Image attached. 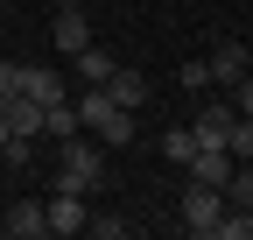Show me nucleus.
I'll use <instances>...</instances> for the list:
<instances>
[{"label":"nucleus","mask_w":253,"mask_h":240,"mask_svg":"<svg viewBox=\"0 0 253 240\" xmlns=\"http://www.w3.org/2000/svg\"><path fill=\"white\" fill-rule=\"evenodd\" d=\"M78 113H84V134H99L106 148H126V141H134V134H141V120H134V113H126V106H113V99L99 92V85H91V92L78 99Z\"/></svg>","instance_id":"1"},{"label":"nucleus","mask_w":253,"mask_h":240,"mask_svg":"<svg viewBox=\"0 0 253 240\" xmlns=\"http://www.w3.org/2000/svg\"><path fill=\"white\" fill-rule=\"evenodd\" d=\"M106 184V163H99V148H91L84 134H71L63 141V170H56V191H78V198H91Z\"/></svg>","instance_id":"2"},{"label":"nucleus","mask_w":253,"mask_h":240,"mask_svg":"<svg viewBox=\"0 0 253 240\" xmlns=\"http://www.w3.org/2000/svg\"><path fill=\"white\" fill-rule=\"evenodd\" d=\"M176 212H183V233H197V240H218V219H225V191H211V184H190Z\"/></svg>","instance_id":"3"},{"label":"nucleus","mask_w":253,"mask_h":240,"mask_svg":"<svg viewBox=\"0 0 253 240\" xmlns=\"http://www.w3.org/2000/svg\"><path fill=\"white\" fill-rule=\"evenodd\" d=\"M49 43H56L63 57H78L84 43H99V36H91V14H84V0H56V21H49Z\"/></svg>","instance_id":"4"},{"label":"nucleus","mask_w":253,"mask_h":240,"mask_svg":"<svg viewBox=\"0 0 253 240\" xmlns=\"http://www.w3.org/2000/svg\"><path fill=\"white\" fill-rule=\"evenodd\" d=\"M183 170H190V184H211V191H225V177H232V156H225V141H197V156H190Z\"/></svg>","instance_id":"5"},{"label":"nucleus","mask_w":253,"mask_h":240,"mask_svg":"<svg viewBox=\"0 0 253 240\" xmlns=\"http://www.w3.org/2000/svg\"><path fill=\"white\" fill-rule=\"evenodd\" d=\"M204 64H211V85H232V78H246V71H253V50L225 36V43H211V57H204Z\"/></svg>","instance_id":"6"},{"label":"nucleus","mask_w":253,"mask_h":240,"mask_svg":"<svg viewBox=\"0 0 253 240\" xmlns=\"http://www.w3.org/2000/svg\"><path fill=\"white\" fill-rule=\"evenodd\" d=\"M14 92H28L36 106H56V99H63V78H56L49 64H14Z\"/></svg>","instance_id":"7"},{"label":"nucleus","mask_w":253,"mask_h":240,"mask_svg":"<svg viewBox=\"0 0 253 240\" xmlns=\"http://www.w3.org/2000/svg\"><path fill=\"white\" fill-rule=\"evenodd\" d=\"M42 212H49V233H84V219H91L78 191H49V198H42Z\"/></svg>","instance_id":"8"},{"label":"nucleus","mask_w":253,"mask_h":240,"mask_svg":"<svg viewBox=\"0 0 253 240\" xmlns=\"http://www.w3.org/2000/svg\"><path fill=\"white\" fill-rule=\"evenodd\" d=\"M0 233H14V240H42L49 233V212H42V198H21L7 219H0Z\"/></svg>","instance_id":"9"},{"label":"nucleus","mask_w":253,"mask_h":240,"mask_svg":"<svg viewBox=\"0 0 253 240\" xmlns=\"http://www.w3.org/2000/svg\"><path fill=\"white\" fill-rule=\"evenodd\" d=\"M99 92H106L113 106H126V113H134V106L148 99V78H141V71H126V64H113V78L99 85Z\"/></svg>","instance_id":"10"},{"label":"nucleus","mask_w":253,"mask_h":240,"mask_svg":"<svg viewBox=\"0 0 253 240\" xmlns=\"http://www.w3.org/2000/svg\"><path fill=\"white\" fill-rule=\"evenodd\" d=\"M0 113H7L14 134H36V141H42V106L28 99V92H0Z\"/></svg>","instance_id":"11"},{"label":"nucleus","mask_w":253,"mask_h":240,"mask_svg":"<svg viewBox=\"0 0 253 240\" xmlns=\"http://www.w3.org/2000/svg\"><path fill=\"white\" fill-rule=\"evenodd\" d=\"M42 134H49V141H71V134H84V113H78V99H56V106H42Z\"/></svg>","instance_id":"12"},{"label":"nucleus","mask_w":253,"mask_h":240,"mask_svg":"<svg viewBox=\"0 0 253 240\" xmlns=\"http://www.w3.org/2000/svg\"><path fill=\"white\" fill-rule=\"evenodd\" d=\"M232 120H239V106H197V120H190V134H197V141H225V127H232Z\"/></svg>","instance_id":"13"},{"label":"nucleus","mask_w":253,"mask_h":240,"mask_svg":"<svg viewBox=\"0 0 253 240\" xmlns=\"http://www.w3.org/2000/svg\"><path fill=\"white\" fill-rule=\"evenodd\" d=\"M71 64H78V78H84V85H106V78H113V50H99V43H84V50L71 57Z\"/></svg>","instance_id":"14"},{"label":"nucleus","mask_w":253,"mask_h":240,"mask_svg":"<svg viewBox=\"0 0 253 240\" xmlns=\"http://www.w3.org/2000/svg\"><path fill=\"white\" fill-rule=\"evenodd\" d=\"M225 156L232 163H253V113H239L232 127H225Z\"/></svg>","instance_id":"15"},{"label":"nucleus","mask_w":253,"mask_h":240,"mask_svg":"<svg viewBox=\"0 0 253 240\" xmlns=\"http://www.w3.org/2000/svg\"><path fill=\"white\" fill-rule=\"evenodd\" d=\"M190 156H197V134H190V127H169L162 134V163H190Z\"/></svg>","instance_id":"16"},{"label":"nucleus","mask_w":253,"mask_h":240,"mask_svg":"<svg viewBox=\"0 0 253 240\" xmlns=\"http://www.w3.org/2000/svg\"><path fill=\"white\" fill-rule=\"evenodd\" d=\"M225 205H253V163H232V177H225Z\"/></svg>","instance_id":"17"},{"label":"nucleus","mask_w":253,"mask_h":240,"mask_svg":"<svg viewBox=\"0 0 253 240\" xmlns=\"http://www.w3.org/2000/svg\"><path fill=\"white\" fill-rule=\"evenodd\" d=\"M176 85H183V92H204V85H211V64H204V57H190V64L176 71Z\"/></svg>","instance_id":"18"},{"label":"nucleus","mask_w":253,"mask_h":240,"mask_svg":"<svg viewBox=\"0 0 253 240\" xmlns=\"http://www.w3.org/2000/svg\"><path fill=\"white\" fill-rule=\"evenodd\" d=\"M84 233H99V240H126L134 226H126V219H84Z\"/></svg>","instance_id":"19"},{"label":"nucleus","mask_w":253,"mask_h":240,"mask_svg":"<svg viewBox=\"0 0 253 240\" xmlns=\"http://www.w3.org/2000/svg\"><path fill=\"white\" fill-rule=\"evenodd\" d=\"M225 92H232V106H239V113H253V71H246V78H232Z\"/></svg>","instance_id":"20"},{"label":"nucleus","mask_w":253,"mask_h":240,"mask_svg":"<svg viewBox=\"0 0 253 240\" xmlns=\"http://www.w3.org/2000/svg\"><path fill=\"white\" fill-rule=\"evenodd\" d=\"M0 92H14V64H0Z\"/></svg>","instance_id":"21"},{"label":"nucleus","mask_w":253,"mask_h":240,"mask_svg":"<svg viewBox=\"0 0 253 240\" xmlns=\"http://www.w3.org/2000/svg\"><path fill=\"white\" fill-rule=\"evenodd\" d=\"M7 134H14V127H7V113H0V148H7Z\"/></svg>","instance_id":"22"},{"label":"nucleus","mask_w":253,"mask_h":240,"mask_svg":"<svg viewBox=\"0 0 253 240\" xmlns=\"http://www.w3.org/2000/svg\"><path fill=\"white\" fill-rule=\"evenodd\" d=\"M0 7H7V0H0Z\"/></svg>","instance_id":"23"}]
</instances>
